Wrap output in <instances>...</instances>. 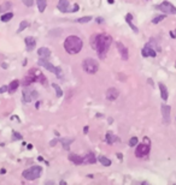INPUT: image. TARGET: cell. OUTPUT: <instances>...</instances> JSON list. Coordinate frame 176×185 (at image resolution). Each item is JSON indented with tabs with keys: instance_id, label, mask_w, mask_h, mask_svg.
Segmentation results:
<instances>
[{
	"instance_id": "cell-1",
	"label": "cell",
	"mask_w": 176,
	"mask_h": 185,
	"mask_svg": "<svg viewBox=\"0 0 176 185\" xmlns=\"http://www.w3.org/2000/svg\"><path fill=\"white\" fill-rule=\"evenodd\" d=\"M112 42L111 36L106 34H98L94 35L92 39V47L97 51V54L100 59H104L107 54V51L110 48V45Z\"/></svg>"
},
{
	"instance_id": "cell-2",
	"label": "cell",
	"mask_w": 176,
	"mask_h": 185,
	"mask_svg": "<svg viewBox=\"0 0 176 185\" xmlns=\"http://www.w3.org/2000/svg\"><path fill=\"white\" fill-rule=\"evenodd\" d=\"M83 47V41L75 35L68 36L64 41V49L68 54H77Z\"/></svg>"
},
{
	"instance_id": "cell-3",
	"label": "cell",
	"mask_w": 176,
	"mask_h": 185,
	"mask_svg": "<svg viewBox=\"0 0 176 185\" xmlns=\"http://www.w3.org/2000/svg\"><path fill=\"white\" fill-rule=\"evenodd\" d=\"M82 69L84 72L89 73V75H94L98 72L99 70V63L93 59V58H86L83 61H82Z\"/></svg>"
},
{
	"instance_id": "cell-4",
	"label": "cell",
	"mask_w": 176,
	"mask_h": 185,
	"mask_svg": "<svg viewBox=\"0 0 176 185\" xmlns=\"http://www.w3.org/2000/svg\"><path fill=\"white\" fill-rule=\"evenodd\" d=\"M41 172H42L41 166H33V167H30L28 169H24L22 175L27 180H35L41 175Z\"/></svg>"
},
{
	"instance_id": "cell-5",
	"label": "cell",
	"mask_w": 176,
	"mask_h": 185,
	"mask_svg": "<svg viewBox=\"0 0 176 185\" xmlns=\"http://www.w3.org/2000/svg\"><path fill=\"white\" fill-rule=\"evenodd\" d=\"M38 64L42 67H45L46 70H48L50 72H53L57 77H62V69L60 67H56L54 65H52L48 60H46V58H40V60L38 61Z\"/></svg>"
},
{
	"instance_id": "cell-6",
	"label": "cell",
	"mask_w": 176,
	"mask_h": 185,
	"mask_svg": "<svg viewBox=\"0 0 176 185\" xmlns=\"http://www.w3.org/2000/svg\"><path fill=\"white\" fill-rule=\"evenodd\" d=\"M22 95H23V101H24L25 104H29V102H31L33 100H35V99L39 98V94H38L36 90L30 89V88H27V87H25V89H23Z\"/></svg>"
},
{
	"instance_id": "cell-7",
	"label": "cell",
	"mask_w": 176,
	"mask_h": 185,
	"mask_svg": "<svg viewBox=\"0 0 176 185\" xmlns=\"http://www.w3.org/2000/svg\"><path fill=\"white\" fill-rule=\"evenodd\" d=\"M156 9H158L160 12H164V13H170V15H176V7L169 3V1H163L162 4L157 5Z\"/></svg>"
},
{
	"instance_id": "cell-8",
	"label": "cell",
	"mask_w": 176,
	"mask_h": 185,
	"mask_svg": "<svg viewBox=\"0 0 176 185\" xmlns=\"http://www.w3.org/2000/svg\"><path fill=\"white\" fill-rule=\"evenodd\" d=\"M151 147L147 143H141V144H136V149H135V156L136 157H145L150 154Z\"/></svg>"
},
{
	"instance_id": "cell-9",
	"label": "cell",
	"mask_w": 176,
	"mask_h": 185,
	"mask_svg": "<svg viewBox=\"0 0 176 185\" xmlns=\"http://www.w3.org/2000/svg\"><path fill=\"white\" fill-rule=\"evenodd\" d=\"M141 54H142V57H145V58H154V57L157 55V51H156L153 47H151L150 45H146V46L142 48Z\"/></svg>"
},
{
	"instance_id": "cell-10",
	"label": "cell",
	"mask_w": 176,
	"mask_h": 185,
	"mask_svg": "<svg viewBox=\"0 0 176 185\" xmlns=\"http://www.w3.org/2000/svg\"><path fill=\"white\" fill-rule=\"evenodd\" d=\"M105 96H106V100H109V101H115L118 96H119V91L116 89V88H109L107 90H106V94H105Z\"/></svg>"
},
{
	"instance_id": "cell-11",
	"label": "cell",
	"mask_w": 176,
	"mask_h": 185,
	"mask_svg": "<svg viewBox=\"0 0 176 185\" xmlns=\"http://www.w3.org/2000/svg\"><path fill=\"white\" fill-rule=\"evenodd\" d=\"M116 46H117V49H118V52H119V54H121L122 59H123V60H128V58H129L128 48H127V47H126L122 42H119V41H117Z\"/></svg>"
},
{
	"instance_id": "cell-12",
	"label": "cell",
	"mask_w": 176,
	"mask_h": 185,
	"mask_svg": "<svg viewBox=\"0 0 176 185\" xmlns=\"http://www.w3.org/2000/svg\"><path fill=\"white\" fill-rule=\"evenodd\" d=\"M69 5H70V3L68 1V0H59L57 7H58V10H59L60 12H63V13H68V12H70Z\"/></svg>"
},
{
	"instance_id": "cell-13",
	"label": "cell",
	"mask_w": 176,
	"mask_h": 185,
	"mask_svg": "<svg viewBox=\"0 0 176 185\" xmlns=\"http://www.w3.org/2000/svg\"><path fill=\"white\" fill-rule=\"evenodd\" d=\"M162 116H163V121L165 124L170 121V106L162 105Z\"/></svg>"
},
{
	"instance_id": "cell-14",
	"label": "cell",
	"mask_w": 176,
	"mask_h": 185,
	"mask_svg": "<svg viewBox=\"0 0 176 185\" xmlns=\"http://www.w3.org/2000/svg\"><path fill=\"white\" fill-rule=\"evenodd\" d=\"M24 43H25L27 51H33L35 48V46H36V40L33 36H27L24 39Z\"/></svg>"
},
{
	"instance_id": "cell-15",
	"label": "cell",
	"mask_w": 176,
	"mask_h": 185,
	"mask_svg": "<svg viewBox=\"0 0 176 185\" xmlns=\"http://www.w3.org/2000/svg\"><path fill=\"white\" fill-rule=\"evenodd\" d=\"M69 161H71L72 163H75V165H81V163H83V156H81V155H78V154H75V153H71V154H69Z\"/></svg>"
},
{
	"instance_id": "cell-16",
	"label": "cell",
	"mask_w": 176,
	"mask_h": 185,
	"mask_svg": "<svg viewBox=\"0 0 176 185\" xmlns=\"http://www.w3.org/2000/svg\"><path fill=\"white\" fill-rule=\"evenodd\" d=\"M38 55L40 58H46L47 59V58L51 57V51L48 48H46V47H41V48L38 49Z\"/></svg>"
},
{
	"instance_id": "cell-17",
	"label": "cell",
	"mask_w": 176,
	"mask_h": 185,
	"mask_svg": "<svg viewBox=\"0 0 176 185\" xmlns=\"http://www.w3.org/2000/svg\"><path fill=\"white\" fill-rule=\"evenodd\" d=\"M158 87H159V89H160L162 100H163V101H166V100H168V88H166L165 84H163V83H158Z\"/></svg>"
},
{
	"instance_id": "cell-18",
	"label": "cell",
	"mask_w": 176,
	"mask_h": 185,
	"mask_svg": "<svg viewBox=\"0 0 176 185\" xmlns=\"http://www.w3.org/2000/svg\"><path fill=\"white\" fill-rule=\"evenodd\" d=\"M97 162V157L94 156L93 153H88L87 155L83 156V163H95Z\"/></svg>"
},
{
	"instance_id": "cell-19",
	"label": "cell",
	"mask_w": 176,
	"mask_h": 185,
	"mask_svg": "<svg viewBox=\"0 0 176 185\" xmlns=\"http://www.w3.org/2000/svg\"><path fill=\"white\" fill-rule=\"evenodd\" d=\"M105 141H106V143H109V144H113L115 142L119 141V138H118L117 136H115L112 132H107V133H106V137H105Z\"/></svg>"
},
{
	"instance_id": "cell-20",
	"label": "cell",
	"mask_w": 176,
	"mask_h": 185,
	"mask_svg": "<svg viewBox=\"0 0 176 185\" xmlns=\"http://www.w3.org/2000/svg\"><path fill=\"white\" fill-rule=\"evenodd\" d=\"M59 141H60V143H62V145H63V148H64L65 150H69L71 143L74 142L72 138H60Z\"/></svg>"
},
{
	"instance_id": "cell-21",
	"label": "cell",
	"mask_w": 176,
	"mask_h": 185,
	"mask_svg": "<svg viewBox=\"0 0 176 185\" xmlns=\"http://www.w3.org/2000/svg\"><path fill=\"white\" fill-rule=\"evenodd\" d=\"M36 4H38V9H39V12H45L46 7H47V1L46 0H36Z\"/></svg>"
},
{
	"instance_id": "cell-22",
	"label": "cell",
	"mask_w": 176,
	"mask_h": 185,
	"mask_svg": "<svg viewBox=\"0 0 176 185\" xmlns=\"http://www.w3.org/2000/svg\"><path fill=\"white\" fill-rule=\"evenodd\" d=\"M11 7H12V4L10 1H5L3 4H0V13L1 12H7Z\"/></svg>"
},
{
	"instance_id": "cell-23",
	"label": "cell",
	"mask_w": 176,
	"mask_h": 185,
	"mask_svg": "<svg viewBox=\"0 0 176 185\" xmlns=\"http://www.w3.org/2000/svg\"><path fill=\"white\" fill-rule=\"evenodd\" d=\"M18 87H19V81H18V79H13V81L10 83V85H9V90H10L11 92H13V91H16V90L18 89Z\"/></svg>"
},
{
	"instance_id": "cell-24",
	"label": "cell",
	"mask_w": 176,
	"mask_h": 185,
	"mask_svg": "<svg viewBox=\"0 0 176 185\" xmlns=\"http://www.w3.org/2000/svg\"><path fill=\"white\" fill-rule=\"evenodd\" d=\"M98 160H99V162H100L103 166H105V167L111 166V160H110V159H107L106 156H99V157H98Z\"/></svg>"
},
{
	"instance_id": "cell-25",
	"label": "cell",
	"mask_w": 176,
	"mask_h": 185,
	"mask_svg": "<svg viewBox=\"0 0 176 185\" xmlns=\"http://www.w3.org/2000/svg\"><path fill=\"white\" fill-rule=\"evenodd\" d=\"M13 18V13L12 12H6V13H4L3 16H1V22H4V23H6V22H9V21H11Z\"/></svg>"
},
{
	"instance_id": "cell-26",
	"label": "cell",
	"mask_w": 176,
	"mask_h": 185,
	"mask_svg": "<svg viewBox=\"0 0 176 185\" xmlns=\"http://www.w3.org/2000/svg\"><path fill=\"white\" fill-rule=\"evenodd\" d=\"M52 88L56 90V95H57V98H60V96L63 95V90H62V88H60L58 84H56V83H52Z\"/></svg>"
},
{
	"instance_id": "cell-27",
	"label": "cell",
	"mask_w": 176,
	"mask_h": 185,
	"mask_svg": "<svg viewBox=\"0 0 176 185\" xmlns=\"http://www.w3.org/2000/svg\"><path fill=\"white\" fill-rule=\"evenodd\" d=\"M36 81H39L41 84H44V85H46L47 84V79H46V77L42 75V73H40V72H36Z\"/></svg>"
},
{
	"instance_id": "cell-28",
	"label": "cell",
	"mask_w": 176,
	"mask_h": 185,
	"mask_svg": "<svg viewBox=\"0 0 176 185\" xmlns=\"http://www.w3.org/2000/svg\"><path fill=\"white\" fill-rule=\"evenodd\" d=\"M91 21H92V17H91V16H84V17L78 18L76 22H77V23H88V22H91Z\"/></svg>"
},
{
	"instance_id": "cell-29",
	"label": "cell",
	"mask_w": 176,
	"mask_h": 185,
	"mask_svg": "<svg viewBox=\"0 0 176 185\" xmlns=\"http://www.w3.org/2000/svg\"><path fill=\"white\" fill-rule=\"evenodd\" d=\"M28 25H29V23H28L27 21H22V22H21V24H19V28H18L17 33H22L25 28H28Z\"/></svg>"
},
{
	"instance_id": "cell-30",
	"label": "cell",
	"mask_w": 176,
	"mask_h": 185,
	"mask_svg": "<svg viewBox=\"0 0 176 185\" xmlns=\"http://www.w3.org/2000/svg\"><path fill=\"white\" fill-rule=\"evenodd\" d=\"M166 18V16L165 15H160V16H157V17H154L153 19H152V23L153 24H158L160 21H163V19H165Z\"/></svg>"
},
{
	"instance_id": "cell-31",
	"label": "cell",
	"mask_w": 176,
	"mask_h": 185,
	"mask_svg": "<svg viewBox=\"0 0 176 185\" xmlns=\"http://www.w3.org/2000/svg\"><path fill=\"white\" fill-rule=\"evenodd\" d=\"M138 143H139L138 137H132V138L129 139V147H136Z\"/></svg>"
},
{
	"instance_id": "cell-32",
	"label": "cell",
	"mask_w": 176,
	"mask_h": 185,
	"mask_svg": "<svg viewBox=\"0 0 176 185\" xmlns=\"http://www.w3.org/2000/svg\"><path fill=\"white\" fill-rule=\"evenodd\" d=\"M127 23H128V25H129V27L133 29V31H134V33H139V29H138V28H136V27L133 24V22H132L130 19H129V21H127Z\"/></svg>"
},
{
	"instance_id": "cell-33",
	"label": "cell",
	"mask_w": 176,
	"mask_h": 185,
	"mask_svg": "<svg viewBox=\"0 0 176 185\" xmlns=\"http://www.w3.org/2000/svg\"><path fill=\"white\" fill-rule=\"evenodd\" d=\"M23 4L27 6V7H31L34 5V0H22Z\"/></svg>"
},
{
	"instance_id": "cell-34",
	"label": "cell",
	"mask_w": 176,
	"mask_h": 185,
	"mask_svg": "<svg viewBox=\"0 0 176 185\" xmlns=\"http://www.w3.org/2000/svg\"><path fill=\"white\" fill-rule=\"evenodd\" d=\"M23 137H22V135L21 133H18V132H16V131H13V139H22Z\"/></svg>"
},
{
	"instance_id": "cell-35",
	"label": "cell",
	"mask_w": 176,
	"mask_h": 185,
	"mask_svg": "<svg viewBox=\"0 0 176 185\" xmlns=\"http://www.w3.org/2000/svg\"><path fill=\"white\" fill-rule=\"evenodd\" d=\"M9 90V87L7 85H3L1 88H0V94H3V92H6Z\"/></svg>"
},
{
	"instance_id": "cell-36",
	"label": "cell",
	"mask_w": 176,
	"mask_h": 185,
	"mask_svg": "<svg viewBox=\"0 0 176 185\" xmlns=\"http://www.w3.org/2000/svg\"><path fill=\"white\" fill-rule=\"evenodd\" d=\"M78 9H80V6H78L77 4H75V5H74V7L70 10V12H76V11H78Z\"/></svg>"
},
{
	"instance_id": "cell-37",
	"label": "cell",
	"mask_w": 176,
	"mask_h": 185,
	"mask_svg": "<svg viewBox=\"0 0 176 185\" xmlns=\"http://www.w3.org/2000/svg\"><path fill=\"white\" fill-rule=\"evenodd\" d=\"M57 143H58V139H53V141H51V142H50V145H51V147H54Z\"/></svg>"
},
{
	"instance_id": "cell-38",
	"label": "cell",
	"mask_w": 176,
	"mask_h": 185,
	"mask_svg": "<svg viewBox=\"0 0 176 185\" xmlns=\"http://www.w3.org/2000/svg\"><path fill=\"white\" fill-rule=\"evenodd\" d=\"M103 18H97V23H103Z\"/></svg>"
},
{
	"instance_id": "cell-39",
	"label": "cell",
	"mask_w": 176,
	"mask_h": 185,
	"mask_svg": "<svg viewBox=\"0 0 176 185\" xmlns=\"http://www.w3.org/2000/svg\"><path fill=\"white\" fill-rule=\"evenodd\" d=\"M1 66H3L4 69H7V66H9V65H7L6 63H3V64H1Z\"/></svg>"
},
{
	"instance_id": "cell-40",
	"label": "cell",
	"mask_w": 176,
	"mask_h": 185,
	"mask_svg": "<svg viewBox=\"0 0 176 185\" xmlns=\"http://www.w3.org/2000/svg\"><path fill=\"white\" fill-rule=\"evenodd\" d=\"M83 132H84V133H87V132H88V126H84V129H83Z\"/></svg>"
},
{
	"instance_id": "cell-41",
	"label": "cell",
	"mask_w": 176,
	"mask_h": 185,
	"mask_svg": "<svg viewBox=\"0 0 176 185\" xmlns=\"http://www.w3.org/2000/svg\"><path fill=\"white\" fill-rule=\"evenodd\" d=\"M145 143H147V144H150V139H148L147 137H145Z\"/></svg>"
},
{
	"instance_id": "cell-42",
	"label": "cell",
	"mask_w": 176,
	"mask_h": 185,
	"mask_svg": "<svg viewBox=\"0 0 176 185\" xmlns=\"http://www.w3.org/2000/svg\"><path fill=\"white\" fill-rule=\"evenodd\" d=\"M113 1H115V0H107V3H109V4H111V5H112V4H115Z\"/></svg>"
},
{
	"instance_id": "cell-43",
	"label": "cell",
	"mask_w": 176,
	"mask_h": 185,
	"mask_svg": "<svg viewBox=\"0 0 176 185\" xmlns=\"http://www.w3.org/2000/svg\"><path fill=\"white\" fill-rule=\"evenodd\" d=\"M117 157H118L119 160H122V154H117Z\"/></svg>"
},
{
	"instance_id": "cell-44",
	"label": "cell",
	"mask_w": 176,
	"mask_h": 185,
	"mask_svg": "<svg viewBox=\"0 0 176 185\" xmlns=\"http://www.w3.org/2000/svg\"><path fill=\"white\" fill-rule=\"evenodd\" d=\"M39 106H40V102H36V105H35V107H36V108H39Z\"/></svg>"
},
{
	"instance_id": "cell-45",
	"label": "cell",
	"mask_w": 176,
	"mask_h": 185,
	"mask_svg": "<svg viewBox=\"0 0 176 185\" xmlns=\"http://www.w3.org/2000/svg\"><path fill=\"white\" fill-rule=\"evenodd\" d=\"M175 67H176V61H175Z\"/></svg>"
}]
</instances>
